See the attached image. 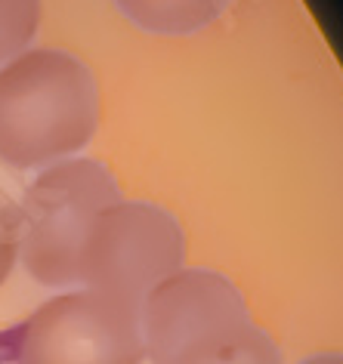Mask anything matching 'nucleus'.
Here are the masks:
<instances>
[{"instance_id":"obj_6","label":"nucleus","mask_w":343,"mask_h":364,"mask_svg":"<svg viewBox=\"0 0 343 364\" xmlns=\"http://www.w3.org/2000/svg\"><path fill=\"white\" fill-rule=\"evenodd\" d=\"M118 10L149 34L189 38L207 28L229 0H115Z\"/></svg>"},{"instance_id":"obj_2","label":"nucleus","mask_w":343,"mask_h":364,"mask_svg":"<svg viewBox=\"0 0 343 364\" xmlns=\"http://www.w3.org/2000/svg\"><path fill=\"white\" fill-rule=\"evenodd\" d=\"M115 201H121L118 182L102 164L68 158L47 167L19 204V257L25 272L43 287L80 284V250L87 232Z\"/></svg>"},{"instance_id":"obj_8","label":"nucleus","mask_w":343,"mask_h":364,"mask_svg":"<svg viewBox=\"0 0 343 364\" xmlns=\"http://www.w3.org/2000/svg\"><path fill=\"white\" fill-rule=\"evenodd\" d=\"M41 25V0H0V65L28 50Z\"/></svg>"},{"instance_id":"obj_10","label":"nucleus","mask_w":343,"mask_h":364,"mask_svg":"<svg viewBox=\"0 0 343 364\" xmlns=\"http://www.w3.org/2000/svg\"><path fill=\"white\" fill-rule=\"evenodd\" d=\"M300 364H343V355H312Z\"/></svg>"},{"instance_id":"obj_5","label":"nucleus","mask_w":343,"mask_h":364,"mask_svg":"<svg viewBox=\"0 0 343 364\" xmlns=\"http://www.w3.org/2000/svg\"><path fill=\"white\" fill-rule=\"evenodd\" d=\"M248 321L241 290L211 269H176L139 303L142 349L155 364H170L201 336Z\"/></svg>"},{"instance_id":"obj_1","label":"nucleus","mask_w":343,"mask_h":364,"mask_svg":"<svg viewBox=\"0 0 343 364\" xmlns=\"http://www.w3.org/2000/svg\"><path fill=\"white\" fill-rule=\"evenodd\" d=\"M99 127V87L62 50H25L0 65V161L38 170L87 149Z\"/></svg>"},{"instance_id":"obj_9","label":"nucleus","mask_w":343,"mask_h":364,"mask_svg":"<svg viewBox=\"0 0 343 364\" xmlns=\"http://www.w3.org/2000/svg\"><path fill=\"white\" fill-rule=\"evenodd\" d=\"M22 247V213L19 204L10 201L6 195H0V287L10 278V272L19 259Z\"/></svg>"},{"instance_id":"obj_4","label":"nucleus","mask_w":343,"mask_h":364,"mask_svg":"<svg viewBox=\"0 0 343 364\" xmlns=\"http://www.w3.org/2000/svg\"><path fill=\"white\" fill-rule=\"evenodd\" d=\"M186 235L167 210L115 201L93 220L80 250V284L139 306L167 275L183 269Z\"/></svg>"},{"instance_id":"obj_3","label":"nucleus","mask_w":343,"mask_h":364,"mask_svg":"<svg viewBox=\"0 0 343 364\" xmlns=\"http://www.w3.org/2000/svg\"><path fill=\"white\" fill-rule=\"evenodd\" d=\"M139 306L99 290H68L0 331L6 364H139Z\"/></svg>"},{"instance_id":"obj_7","label":"nucleus","mask_w":343,"mask_h":364,"mask_svg":"<svg viewBox=\"0 0 343 364\" xmlns=\"http://www.w3.org/2000/svg\"><path fill=\"white\" fill-rule=\"evenodd\" d=\"M170 364H282V358L275 343L254 321H248L201 336Z\"/></svg>"}]
</instances>
